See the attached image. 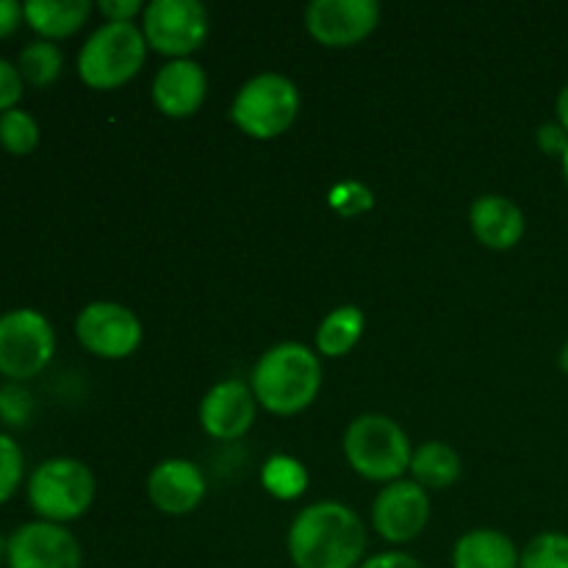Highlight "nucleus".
<instances>
[{
	"mask_svg": "<svg viewBox=\"0 0 568 568\" xmlns=\"http://www.w3.org/2000/svg\"><path fill=\"white\" fill-rule=\"evenodd\" d=\"M294 568H355L366 552L364 521L342 503H314L288 527Z\"/></svg>",
	"mask_w": 568,
	"mask_h": 568,
	"instance_id": "1",
	"label": "nucleus"
},
{
	"mask_svg": "<svg viewBox=\"0 0 568 568\" xmlns=\"http://www.w3.org/2000/svg\"><path fill=\"white\" fill-rule=\"evenodd\" d=\"M322 386V364L305 344L266 349L253 369V394L270 414L294 416L308 408Z\"/></svg>",
	"mask_w": 568,
	"mask_h": 568,
	"instance_id": "2",
	"label": "nucleus"
},
{
	"mask_svg": "<svg viewBox=\"0 0 568 568\" xmlns=\"http://www.w3.org/2000/svg\"><path fill=\"white\" fill-rule=\"evenodd\" d=\"M148 59V39L133 22H105L83 42L78 53V75L98 92L120 89Z\"/></svg>",
	"mask_w": 568,
	"mask_h": 568,
	"instance_id": "3",
	"label": "nucleus"
},
{
	"mask_svg": "<svg viewBox=\"0 0 568 568\" xmlns=\"http://www.w3.org/2000/svg\"><path fill=\"white\" fill-rule=\"evenodd\" d=\"M344 455L366 480L397 483L410 469L414 449L397 422L383 414H364L344 433Z\"/></svg>",
	"mask_w": 568,
	"mask_h": 568,
	"instance_id": "4",
	"label": "nucleus"
},
{
	"mask_svg": "<svg viewBox=\"0 0 568 568\" xmlns=\"http://www.w3.org/2000/svg\"><path fill=\"white\" fill-rule=\"evenodd\" d=\"M300 114V92L292 78L264 72L244 83L231 105V120L250 139H277Z\"/></svg>",
	"mask_w": 568,
	"mask_h": 568,
	"instance_id": "5",
	"label": "nucleus"
},
{
	"mask_svg": "<svg viewBox=\"0 0 568 568\" xmlns=\"http://www.w3.org/2000/svg\"><path fill=\"white\" fill-rule=\"evenodd\" d=\"M94 499V475L75 458H50L33 469L28 480V503L39 521H72L89 510Z\"/></svg>",
	"mask_w": 568,
	"mask_h": 568,
	"instance_id": "6",
	"label": "nucleus"
},
{
	"mask_svg": "<svg viewBox=\"0 0 568 568\" xmlns=\"http://www.w3.org/2000/svg\"><path fill=\"white\" fill-rule=\"evenodd\" d=\"M55 353V333L48 316L14 308L0 316V375L22 383L37 377Z\"/></svg>",
	"mask_w": 568,
	"mask_h": 568,
	"instance_id": "7",
	"label": "nucleus"
},
{
	"mask_svg": "<svg viewBox=\"0 0 568 568\" xmlns=\"http://www.w3.org/2000/svg\"><path fill=\"white\" fill-rule=\"evenodd\" d=\"M148 48L170 59H189L209 39V11L197 0H153L142 11Z\"/></svg>",
	"mask_w": 568,
	"mask_h": 568,
	"instance_id": "8",
	"label": "nucleus"
},
{
	"mask_svg": "<svg viewBox=\"0 0 568 568\" xmlns=\"http://www.w3.org/2000/svg\"><path fill=\"white\" fill-rule=\"evenodd\" d=\"M75 336L98 358L120 361L142 344V322L125 305L98 300L78 314Z\"/></svg>",
	"mask_w": 568,
	"mask_h": 568,
	"instance_id": "9",
	"label": "nucleus"
},
{
	"mask_svg": "<svg viewBox=\"0 0 568 568\" xmlns=\"http://www.w3.org/2000/svg\"><path fill=\"white\" fill-rule=\"evenodd\" d=\"M81 544L53 521H28L6 541L9 568H81Z\"/></svg>",
	"mask_w": 568,
	"mask_h": 568,
	"instance_id": "10",
	"label": "nucleus"
},
{
	"mask_svg": "<svg viewBox=\"0 0 568 568\" xmlns=\"http://www.w3.org/2000/svg\"><path fill=\"white\" fill-rule=\"evenodd\" d=\"M381 22L375 0H314L305 9V28L327 48H353L364 42Z\"/></svg>",
	"mask_w": 568,
	"mask_h": 568,
	"instance_id": "11",
	"label": "nucleus"
},
{
	"mask_svg": "<svg viewBox=\"0 0 568 568\" xmlns=\"http://www.w3.org/2000/svg\"><path fill=\"white\" fill-rule=\"evenodd\" d=\"M427 519H430V497L419 483H388L372 505V525L381 538L392 544H408L419 538Z\"/></svg>",
	"mask_w": 568,
	"mask_h": 568,
	"instance_id": "12",
	"label": "nucleus"
},
{
	"mask_svg": "<svg viewBox=\"0 0 568 568\" xmlns=\"http://www.w3.org/2000/svg\"><path fill=\"white\" fill-rule=\"evenodd\" d=\"M258 399L242 381H222L200 403V425L216 442L242 438L253 427Z\"/></svg>",
	"mask_w": 568,
	"mask_h": 568,
	"instance_id": "13",
	"label": "nucleus"
},
{
	"mask_svg": "<svg viewBox=\"0 0 568 568\" xmlns=\"http://www.w3.org/2000/svg\"><path fill=\"white\" fill-rule=\"evenodd\" d=\"M148 497L166 516L192 514L205 497L203 471L186 458L161 460L148 477Z\"/></svg>",
	"mask_w": 568,
	"mask_h": 568,
	"instance_id": "14",
	"label": "nucleus"
},
{
	"mask_svg": "<svg viewBox=\"0 0 568 568\" xmlns=\"http://www.w3.org/2000/svg\"><path fill=\"white\" fill-rule=\"evenodd\" d=\"M205 92H209V78L197 61L172 59L155 72L153 103L161 114L172 120L192 116L203 105Z\"/></svg>",
	"mask_w": 568,
	"mask_h": 568,
	"instance_id": "15",
	"label": "nucleus"
},
{
	"mask_svg": "<svg viewBox=\"0 0 568 568\" xmlns=\"http://www.w3.org/2000/svg\"><path fill=\"white\" fill-rule=\"evenodd\" d=\"M471 231L477 242L491 250H510L525 236V214L514 200L503 194H483L471 203L469 211Z\"/></svg>",
	"mask_w": 568,
	"mask_h": 568,
	"instance_id": "16",
	"label": "nucleus"
},
{
	"mask_svg": "<svg viewBox=\"0 0 568 568\" xmlns=\"http://www.w3.org/2000/svg\"><path fill=\"white\" fill-rule=\"evenodd\" d=\"M453 568H519V549L499 530H471L455 541Z\"/></svg>",
	"mask_w": 568,
	"mask_h": 568,
	"instance_id": "17",
	"label": "nucleus"
},
{
	"mask_svg": "<svg viewBox=\"0 0 568 568\" xmlns=\"http://www.w3.org/2000/svg\"><path fill=\"white\" fill-rule=\"evenodd\" d=\"M89 14H92L89 0H28L22 3L26 22L48 42L75 33L89 20Z\"/></svg>",
	"mask_w": 568,
	"mask_h": 568,
	"instance_id": "18",
	"label": "nucleus"
},
{
	"mask_svg": "<svg viewBox=\"0 0 568 568\" xmlns=\"http://www.w3.org/2000/svg\"><path fill=\"white\" fill-rule=\"evenodd\" d=\"M366 320L361 314V308L355 305H342V308L331 311V314L322 320L320 331H316V349L327 358H342L347 355L355 344L364 336Z\"/></svg>",
	"mask_w": 568,
	"mask_h": 568,
	"instance_id": "19",
	"label": "nucleus"
},
{
	"mask_svg": "<svg viewBox=\"0 0 568 568\" xmlns=\"http://www.w3.org/2000/svg\"><path fill=\"white\" fill-rule=\"evenodd\" d=\"M410 471L422 488H449L460 477V458L449 444L427 442L410 458Z\"/></svg>",
	"mask_w": 568,
	"mask_h": 568,
	"instance_id": "20",
	"label": "nucleus"
},
{
	"mask_svg": "<svg viewBox=\"0 0 568 568\" xmlns=\"http://www.w3.org/2000/svg\"><path fill=\"white\" fill-rule=\"evenodd\" d=\"M261 483L275 499L292 503V499L303 497L308 488V471L292 455H272L261 471Z\"/></svg>",
	"mask_w": 568,
	"mask_h": 568,
	"instance_id": "21",
	"label": "nucleus"
},
{
	"mask_svg": "<svg viewBox=\"0 0 568 568\" xmlns=\"http://www.w3.org/2000/svg\"><path fill=\"white\" fill-rule=\"evenodd\" d=\"M61 67H64L61 50L48 39H37V42L22 48L17 70H20L22 81H28L31 87H48L61 75Z\"/></svg>",
	"mask_w": 568,
	"mask_h": 568,
	"instance_id": "22",
	"label": "nucleus"
},
{
	"mask_svg": "<svg viewBox=\"0 0 568 568\" xmlns=\"http://www.w3.org/2000/svg\"><path fill=\"white\" fill-rule=\"evenodd\" d=\"M519 568H568L566 532H538V536L519 552Z\"/></svg>",
	"mask_w": 568,
	"mask_h": 568,
	"instance_id": "23",
	"label": "nucleus"
},
{
	"mask_svg": "<svg viewBox=\"0 0 568 568\" xmlns=\"http://www.w3.org/2000/svg\"><path fill=\"white\" fill-rule=\"evenodd\" d=\"M0 144L11 155H28L39 144V125L28 111L9 109L0 114Z\"/></svg>",
	"mask_w": 568,
	"mask_h": 568,
	"instance_id": "24",
	"label": "nucleus"
},
{
	"mask_svg": "<svg viewBox=\"0 0 568 568\" xmlns=\"http://www.w3.org/2000/svg\"><path fill=\"white\" fill-rule=\"evenodd\" d=\"M327 203L338 211L342 216H358L375 205V194L369 186L358 181H342L327 192Z\"/></svg>",
	"mask_w": 568,
	"mask_h": 568,
	"instance_id": "25",
	"label": "nucleus"
},
{
	"mask_svg": "<svg viewBox=\"0 0 568 568\" xmlns=\"http://www.w3.org/2000/svg\"><path fill=\"white\" fill-rule=\"evenodd\" d=\"M22 480V449L11 436L0 433V503L14 497Z\"/></svg>",
	"mask_w": 568,
	"mask_h": 568,
	"instance_id": "26",
	"label": "nucleus"
},
{
	"mask_svg": "<svg viewBox=\"0 0 568 568\" xmlns=\"http://www.w3.org/2000/svg\"><path fill=\"white\" fill-rule=\"evenodd\" d=\"M22 98V75L9 59H0V114L17 109V100Z\"/></svg>",
	"mask_w": 568,
	"mask_h": 568,
	"instance_id": "27",
	"label": "nucleus"
},
{
	"mask_svg": "<svg viewBox=\"0 0 568 568\" xmlns=\"http://www.w3.org/2000/svg\"><path fill=\"white\" fill-rule=\"evenodd\" d=\"M28 410H31V397H28L22 388L6 386L3 392H0V416H3L6 422H11V425H22Z\"/></svg>",
	"mask_w": 568,
	"mask_h": 568,
	"instance_id": "28",
	"label": "nucleus"
},
{
	"mask_svg": "<svg viewBox=\"0 0 568 568\" xmlns=\"http://www.w3.org/2000/svg\"><path fill=\"white\" fill-rule=\"evenodd\" d=\"M536 142L541 153L552 155V159L564 161V155L568 153V131L560 122H544L536 133Z\"/></svg>",
	"mask_w": 568,
	"mask_h": 568,
	"instance_id": "29",
	"label": "nucleus"
},
{
	"mask_svg": "<svg viewBox=\"0 0 568 568\" xmlns=\"http://www.w3.org/2000/svg\"><path fill=\"white\" fill-rule=\"evenodd\" d=\"M98 9L109 17V22H131L144 6L139 0H100Z\"/></svg>",
	"mask_w": 568,
	"mask_h": 568,
	"instance_id": "30",
	"label": "nucleus"
},
{
	"mask_svg": "<svg viewBox=\"0 0 568 568\" xmlns=\"http://www.w3.org/2000/svg\"><path fill=\"white\" fill-rule=\"evenodd\" d=\"M358 568H422V564L405 552H381L366 558Z\"/></svg>",
	"mask_w": 568,
	"mask_h": 568,
	"instance_id": "31",
	"label": "nucleus"
},
{
	"mask_svg": "<svg viewBox=\"0 0 568 568\" xmlns=\"http://www.w3.org/2000/svg\"><path fill=\"white\" fill-rule=\"evenodd\" d=\"M22 20L26 17H22V6L17 0H0V39L14 33Z\"/></svg>",
	"mask_w": 568,
	"mask_h": 568,
	"instance_id": "32",
	"label": "nucleus"
},
{
	"mask_svg": "<svg viewBox=\"0 0 568 568\" xmlns=\"http://www.w3.org/2000/svg\"><path fill=\"white\" fill-rule=\"evenodd\" d=\"M555 111H558V122L568 131V83L564 89H560L558 103H555Z\"/></svg>",
	"mask_w": 568,
	"mask_h": 568,
	"instance_id": "33",
	"label": "nucleus"
},
{
	"mask_svg": "<svg viewBox=\"0 0 568 568\" xmlns=\"http://www.w3.org/2000/svg\"><path fill=\"white\" fill-rule=\"evenodd\" d=\"M558 364H560V369L566 372L568 375V342L564 344V347H560V355H558Z\"/></svg>",
	"mask_w": 568,
	"mask_h": 568,
	"instance_id": "34",
	"label": "nucleus"
},
{
	"mask_svg": "<svg viewBox=\"0 0 568 568\" xmlns=\"http://www.w3.org/2000/svg\"><path fill=\"white\" fill-rule=\"evenodd\" d=\"M560 164H564V178H566V183H568V153L564 155V161H560Z\"/></svg>",
	"mask_w": 568,
	"mask_h": 568,
	"instance_id": "35",
	"label": "nucleus"
},
{
	"mask_svg": "<svg viewBox=\"0 0 568 568\" xmlns=\"http://www.w3.org/2000/svg\"><path fill=\"white\" fill-rule=\"evenodd\" d=\"M0 558H6V541L0 538Z\"/></svg>",
	"mask_w": 568,
	"mask_h": 568,
	"instance_id": "36",
	"label": "nucleus"
}]
</instances>
